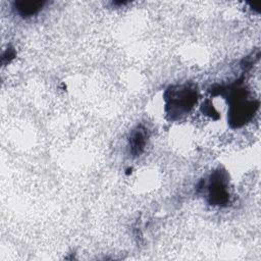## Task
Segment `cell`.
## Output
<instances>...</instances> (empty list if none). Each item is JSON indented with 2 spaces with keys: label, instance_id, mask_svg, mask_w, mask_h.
Returning a JSON list of instances; mask_svg holds the SVG:
<instances>
[{
  "label": "cell",
  "instance_id": "277c9868",
  "mask_svg": "<svg viewBox=\"0 0 261 261\" xmlns=\"http://www.w3.org/2000/svg\"><path fill=\"white\" fill-rule=\"evenodd\" d=\"M148 129H146L143 125L137 126L135 128L128 139V144H129V151L133 156H139L143 153L145 150V146L148 140Z\"/></svg>",
  "mask_w": 261,
  "mask_h": 261
},
{
  "label": "cell",
  "instance_id": "6da1fadb",
  "mask_svg": "<svg viewBox=\"0 0 261 261\" xmlns=\"http://www.w3.org/2000/svg\"><path fill=\"white\" fill-rule=\"evenodd\" d=\"M197 88L192 84L176 85L168 88L164 94L165 113L171 120L188 114L197 103Z\"/></svg>",
  "mask_w": 261,
  "mask_h": 261
},
{
  "label": "cell",
  "instance_id": "5b68a950",
  "mask_svg": "<svg viewBox=\"0 0 261 261\" xmlns=\"http://www.w3.org/2000/svg\"><path fill=\"white\" fill-rule=\"evenodd\" d=\"M44 4V1H16L14 2V7L19 15L29 17L38 13Z\"/></svg>",
  "mask_w": 261,
  "mask_h": 261
},
{
  "label": "cell",
  "instance_id": "8992f818",
  "mask_svg": "<svg viewBox=\"0 0 261 261\" xmlns=\"http://www.w3.org/2000/svg\"><path fill=\"white\" fill-rule=\"evenodd\" d=\"M203 111L206 113V114H209V115H213V114H217V112L215 111V109L213 108V105L210 104L209 102H206L205 104H203Z\"/></svg>",
  "mask_w": 261,
  "mask_h": 261
},
{
  "label": "cell",
  "instance_id": "3957f363",
  "mask_svg": "<svg viewBox=\"0 0 261 261\" xmlns=\"http://www.w3.org/2000/svg\"><path fill=\"white\" fill-rule=\"evenodd\" d=\"M208 200L211 205L222 206L229 200L227 181L223 171H214L208 185Z\"/></svg>",
  "mask_w": 261,
  "mask_h": 261
},
{
  "label": "cell",
  "instance_id": "7a4b0ae2",
  "mask_svg": "<svg viewBox=\"0 0 261 261\" xmlns=\"http://www.w3.org/2000/svg\"><path fill=\"white\" fill-rule=\"evenodd\" d=\"M228 122L231 127H240L247 123L258 109V101L248 100L244 89H236L229 98Z\"/></svg>",
  "mask_w": 261,
  "mask_h": 261
}]
</instances>
